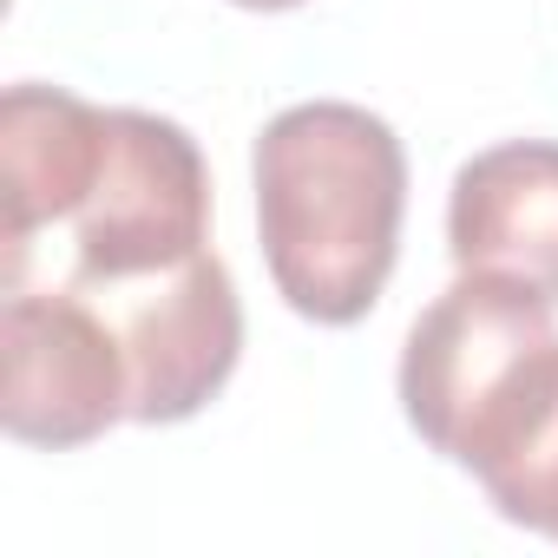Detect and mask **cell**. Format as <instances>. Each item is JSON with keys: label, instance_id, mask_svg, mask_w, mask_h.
I'll use <instances>...</instances> for the list:
<instances>
[{"label": "cell", "instance_id": "1", "mask_svg": "<svg viewBox=\"0 0 558 558\" xmlns=\"http://www.w3.org/2000/svg\"><path fill=\"white\" fill-rule=\"evenodd\" d=\"M269 283L303 323H362L401 256L408 151L395 125L349 99L283 106L250 151Z\"/></svg>", "mask_w": 558, "mask_h": 558}, {"label": "cell", "instance_id": "2", "mask_svg": "<svg viewBox=\"0 0 558 558\" xmlns=\"http://www.w3.org/2000/svg\"><path fill=\"white\" fill-rule=\"evenodd\" d=\"M558 401V303L493 269H460L401 349L408 427L473 480Z\"/></svg>", "mask_w": 558, "mask_h": 558}, {"label": "cell", "instance_id": "3", "mask_svg": "<svg viewBox=\"0 0 558 558\" xmlns=\"http://www.w3.org/2000/svg\"><path fill=\"white\" fill-rule=\"evenodd\" d=\"M60 283H125L210 250V165L178 119L106 106V158L86 204L66 217Z\"/></svg>", "mask_w": 558, "mask_h": 558}, {"label": "cell", "instance_id": "4", "mask_svg": "<svg viewBox=\"0 0 558 558\" xmlns=\"http://www.w3.org/2000/svg\"><path fill=\"white\" fill-rule=\"evenodd\" d=\"M119 336L132 375V421L178 427L204 414L243 355V303L217 250H197L171 269L125 276V283H66Z\"/></svg>", "mask_w": 558, "mask_h": 558}, {"label": "cell", "instance_id": "5", "mask_svg": "<svg viewBox=\"0 0 558 558\" xmlns=\"http://www.w3.org/2000/svg\"><path fill=\"white\" fill-rule=\"evenodd\" d=\"M119 421H132V375L112 323L66 283H14L0 303V427L66 453Z\"/></svg>", "mask_w": 558, "mask_h": 558}, {"label": "cell", "instance_id": "6", "mask_svg": "<svg viewBox=\"0 0 558 558\" xmlns=\"http://www.w3.org/2000/svg\"><path fill=\"white\" fill-rule=\"evenodd\" d=\"M106 158V106L66 93V86H40L21 80L0 99V283L27 269L34 243L66 223Z\"/></svg>", "mask_w": 558, "mask_h": 558}, {"label": "cell", "instance_id": "7", "mask_svg": "<svg viewBox=\"0 0 558 558\" xmlns=\"http://www.w3.org/2000/svg\"><path fill=\"white\" fill-rule=\"evenodd\" d=\"M447 250L558 303V138H506L473 151L447 191Z\"/></svg>", "mask_w": 558, "mask_h": 558}, {"label": "cell", "instance_id": "8", "mask_svg": "<svg viewBox=\"0 0 558 558\" xmlns=\"http://www.w3.org/2000/svg\"><path fill=\"white\" fill-rule=\"evenodd\" d=\"M480 493L493 499L499 519H512L525 532H545L558 545V401L538 414V427L493 473H480Z\"/></svg>", "mask_w": 558, "mask_h": 558}, {"label": "cell", "instance_id": "9", "mask_svg": "<svg viewBox=\"0 0 558 558\" xmlns=\"http://www.w3.org/2000/svg\"><path fill=\"white\" fill-rule=\"evenodd\" d=\"M230 8H250V14H290V8H303V0H230Z\"/></svg>", "mask_w": 558, "mask_h": 558}]
</instances>
